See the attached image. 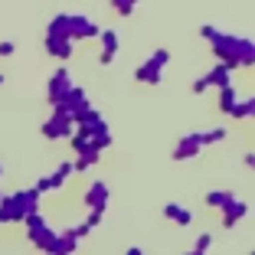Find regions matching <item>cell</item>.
<instances>
[{"instance_id": "obj_1", "label": "cell", "mask_w": 255, "mask_h": 255, "mask_svg": "<svg viewBox=\"0 0 255 255\" xmlns=\"http://www.w3.org/2000/svg\"><path fill=\"white\" fill-rule=\"evenodd\" d=\"M203 36L210 39L213 53L219 56V62L229 69H239V66H252L255 62V49H252V39L249 36H233V33H223L216 26H203Z\"/></svg>"}, {"instance_id": "obj_2", "label": "cell", "mask_w": 255, "mask_h": 255, "mask_svg": "<svg viewBox=\"0 0 255 255\" xmlns=\"http://www.w3.org/2000/svg\"><path fill=\"white\" fill-rule=\"evenodd\" d=\"M30 213H39V193L36 190H20V193L0 200V223H20Z\"/></svg>"}, {"instance_id": "obj_3", "label": "cell", "mask_w": 255, "mask_h": 255, "mask_svg": "<svg viewBox=\"0 0 255 255\" xmlns=\"http://www.w3.org/2000/svg\"><path fill=\"white\" fill-rule=\"evenodd\" d=\"M26 236H30V242L39 249V255H49V249H53V242H56V229L46 226L43 213H30V216H26Z\"/></svg>"}, {"instance_id": "obj_4", "label": "cell", "mask_w": 255, "mask_h": 255, "mask_svg": "<svg viewBox=\"0 0 255 255\" xmlns=\"http://www.w3.org/2000/svg\"><path fill=\"white\" fill-rule=\"evenodd\" d=\"M170 66V49H154V56H150L144 66L134 69V79L144 85H157L160 79H164V69Z\"/></svg>"}, {"instance_id": "obj_5", "label": "cell", "mask_w": 255, "mask_h": 255, "mask_svg": "<svg viewBox=\"0 0 255 255\" xmlns=\"http://www.w3.org/2000/svg\"><path fill=\"white\" fill-rule=\"evenodd\" d=\"M72 134H75V118L62 108H53V118L43 125V137L59 141V137H72Z\"/></svg>"}, {"instance_id": "obj_6", "label": "cell", "mask_w": 255, "mask_h": 255, "mask_svg": "<svg viewBox=\"0 0 255 255\" xmlns=\"http://www.w3.org/2000/svg\"><path fill=\"white\" fill-rule=\"evenodd\" d=\"M98 23H92L85 13H69V23H66V39L69 43H75V39H92L98 36Z\"/></svg>"}, {"instance_id": "obj_7", "label": "cell", "mask_w": 255, "mask_h": 255, "mask_svg": "<svg viewBox=\"0 0 255 255\" xmlns=\"http://www.w3.org/2000/svg\"><path fill=\"white\" fill-rule=\"evenodd\" d=\"M69 92H72V75H69V69L66 66H59L53 72V79H49V105H59L62 98L69 95Z\"/></svg>"}, {"instance_id": "obj_8", "label": "cell", "mask_w": 255, "mask_h": 255, "mask_svg": "<svg viewBox=\"0 0 255 255\" xmlns=\"http://www.w3.org/2000/svg\"><path fill=\"white\" fill-rule=\"evenodd\" d=\"M203 150V134L200 131H190V134H183L180 141H177V147H173V160H190L196 157Z\"/></svg>"}, {"instance_id": "obj_9", "label": "cell", "mask_w": 255, "mask_h": 255, "mask_svg": "<svg viewBox=\"0 0 255 255\" xmlns=\"http://www.w3.org/2000/svg\"><path fill=\"white\" fill-rule=\"evenodd\" d=\"M85 206H89L92 213H105L108 210V183L105 180L89 183V190H85Z\"/></svg>"}, {"instance_id": "obj_10", "label": "cell", "mask_w": 255, "mask_h": 255, "mask_svg": "<svg viewBox=\"0 0 255 255\" xmlns=\"http://www.w3.org/2000/svg\"><path fill=\"white\" fill-rule=\"evenodd\" d=\"M75 249H79V239H75L72 226H69V229L56 233V242H53V249H49V255H72Z\"/></svg>"}, {"instance_id": "obj_11", "label": "cell", "mask_w": 255, "mask_h": 255, "mask_svg": "<svg viewBox=\"0 0 255 255\" xmlns=\"http://www.w3.org/2000/svg\"><path fill=\"white\" fill-rule=\"evenodd\" d=\"M203 79H206V85H213V89H229V85H233V69L223 66V62H216Z\"/></svg>"}, {"instance_id": "obj_12", "label": "cell", "mask_w": 255, "mask_h": 255, "mask_svg": "<svg viewBox=\"0 0 255 255\" xmlns=\"http://www.w3.org/2000/svg\"><path fill=\"white\" fill-rule=\"evenodd\" d=\"M72 46L75 43H69V39H62V36H46V53L53 56L56 62H66L69 56H72Z\"/></svg>"}, {"instance_id": "obj_13", "label": "cell", "mask_w": 255, "mask_h": 255, "mask_svg": "<svg viewBox=\"0 0 255 255\" xmlns=\"http://www.w3.org/2000/svg\"><path fill=\"white\" fill-rule=\"evenodd\" d=\"M242 216H249V203L236 196V200H233V203H229V206L223 210V226H226V229H233V226L239 223Z\"/></svg>"}, {"instance_id": "obj_14", "label": "cell", "mask_w": 255, "mask_h": 255, "mask_svg": "<svg viewBox=\"0 0 255 255\" xmlns=\"http://www.w3.org/2000/svg\"><path fill=\"white\" fill-rule=\"evenodd\" d=\"M164 213L167 219H173L177 226H190L193 223V210H187V206H180V203H164Z\"/></svg>"}, {"instance_id": "obj_15", "label": "cell", "mask_w": 255, "mask_h": 255, "mask_svg": "<svg viewBox=\"0 0 255 255\" xmlns=\"http://www.w3.org/2000/svg\"><path fill=\"white\" fill-rule=\"evenodd\" d=\"M72 147H75V154H79V157H85V154H98L95 137L85 134V131H75V134H72Z\"/></svg>"}, {"instance_id": "obj_16", "label": "cell", "mask_w": 255, "mask_h": 255, "mask_svg": "<svg viewBox=\"0 0 255 255\" xmlns=\"http://www.w3.org/2000/svg\"><path fill=\"white\" fill-rule=\"evenodd\" d=\"M233 200H236L233 190H210V193H206V206H213V210H219V213H223Z\"/></svg>"}, {"instance_id": "obj_17", "label": "cell", "mask_w": 255, "mask_h": 255, "mask_svg": "<svg viewBox=\"0 0 255 255\" xmlns=\"http://www.w3.org/2000/svg\"><path fill=\"white\" fill-rule=\"evenodd\" d=\"M98 36H102V53H105V56H115L121 49V36L115 30H102Z\"/></svg>"}, {"instance_id": "obj_18", "label": "cell", "mask_w": 255, "mask_h": 255, "mask_svg": "<svg viewBox=\"0 0 255 255\" xmlns=\"http://www.w3.org/2000/svg\"><path fill=\"white\" fill-rule=\"evenodd\" d=\"M252 112H255V98L252 95H246V98H239V102H236L233 105V118H239V121H246V118H252Z\"/></svg>"}, {"instance_id": "obj_19", "label": "cell", "mask_w": 255, "mask_h": 255, "mask_svg": "<svg viewBox=\"0 0 255 255\" xmlns=\"http://www.w3.org/2000/svg\"><path fill=\"white\" fill-rule=\"evenodd\" d=\"M72 173H75V170H72V164H59L53 173H49V183H53V190H62V187H66V180L72 177Z\"/></svg>"}, {"instance_id": "obj_20", "label": "cell", "mask_w": 255, "mask_h": 255, "mask_svg": "<svg viewBox=\"0 0 255 255\" xmlns=\"http://www.w3.org/2000/svg\"><path fill=\"white\" fill-rule=\"evenodd\" d=\"M239 102V92H236V85H229V89H219V112H233V105Z\"/></svg>"}, {"instance_id": "obj_21", "label": "cell", "mask_w": 255, "mask_h": 255, "mask_svg": "<svg viewBox=\"0 0 255 255\" xmlns=\"http://www.w3.org/2000/svg\"><path fill=\"white\" fill-rule=\"evenodd\" d=\"M200 134H203V147H210V144L226 141V128L219 125V128H210V131H200Z\"/></svg>"}, {"instance_id": "obj_22", "label": "cell", "mask_w": 255, "mask_h": 255, "mask_svg": "<svg viewBox=\"0 0 255 255\" xmlns=\"http://www.w3.org/2000/svg\"><path fill=\"white\" fill-rule=\"evenodd\" d=\"M98 157H102V154H85V157H75L72 170H75V173H85L89 167H95V164H98Z\"/></svg>"}, {"instance_id": "obj_23", "label": "cell", "mask_w": 255, "mask_h": 255, "mask_svg": "<svg viewBox=\"0 0 255 255\" xmlns=\"http://www.w3.org/2000/svg\"><path fill=\"white\" fill-rule=\"evenodd\" d=\"M112 10L121 16H131L134 13V0H112Z\"/></svg>"}, {"instance_id": "obj_24", "label": "cell", "mask_w": 255, "mask_h": 255, "mask_svg": "<svg viewBox=\"0 0 255 255\" xmlns=\"http://www.w3.org/2000/svg\"><path fill=\"white\" fill-rule=\"evenodd\" d=\"M210 246H213V236L210 233H200V239H196V246H193V255H206V252H210Z\"/></svg>"}, {"instance_id": "obj_25", "label": "cell", "mask_w": 255, "mask_h": 255, "mask_svg": "<svg viewBox=\"0 0 255 255\" xmlns=\"http://www.w3.org/2000/svg\"><path fill=\"white\" fill-rule=\"evenodd\" d=\"M13 53H16V43L3 39V43H0V59H7V56H13Z\"/></svg>"}, {"instance_id": "obj_26", "label": "cell", "mask_w": 255, "mask_h": 255, "mask_svg": "<svg viewBox=\"0 0 255 255\" xmlns=\"http://www.w3.org/2000/svg\"><path fill=\"white\" fill-rule=\"evenodd\" d=\"M206 89H210V85H206V79H203V75H200V79H196L193 85H190V92H193V95H203V92H206Z\"/></svg>"}, {"instance_id": "obj_27", "label": "cell", "mask_w": 255, "mask_h": 255, "mask_svg": "<svg viewBox=\"0 0 255 255\" xmlns=\"http://www.w3.org/2000/svg\"><path fill=\"white\" fill-rule=\"evenodd\" d=\"M85 223H89V226H92V229H95V226H98V223H102V213H89V219H85Z\"/></svg>"}, {"instance_id": "obj_28", "label": "cell", "mask_w": 255, "mask_h": 255, "mask_svg": "<svg viewBox=\"0 0 255 255\" xmlns=\"http://www.w3.org/2000/svg\"><path fill=\"white\" fill-rule=\"evenodd\" d=\"M125 255H144V249H137V246H131V249H128V252Z\"/></svg>"}, {"instance_id": "obj_29", "label": "cell", "mask_w": 255, "mask_h": 255, "mask_svg": "<svg viewBox=\"0 0 255 255\" xmlns=\"http://www.w3.org/2000/svg\"><path fill=\"white\" fill-rule=\"evenodd\" d=\"M0 177H3V164H0Z\"/></svg>"}, {"instance_id": "obj_30", "label": "cell", "mask_w": 255, "mask_h": 255, "mask_svg": "<svg viewBox=\"0 0 255 255\" xmlns=\"http://www.w3.org/2000/svg\"><path fill=\"white\" fill-rule=\"evenodd\" d=\"M0 85H3V75H0Z\"/></svg>"}, {"instance_id": "obj_31", "label": "cell", "mask_w": 255, "mask_h": 255, "mask_svg": "<svg viewBox=\"0 0 255 255\" xmlns=\"http://www.w3.org/2000/svg\"><path fill=\"white\" fill-rule=\"evenodd\" d=\"M0 200H3V193H0Z\"/></svg>"}, {"instance_id": "obj_32", "label": "cell", "mask_w": 255, "mask_h": 255, "mask_svg": "<svg viewBox=\"0 0 255 255\" xmlns=\"http://www.w3.org/2000/svg\"><path fill=\"white\" fill-rule=\"evenodd\" d=\"M187 255H193V252H187Z\"/></svg>"}]
</instances>
